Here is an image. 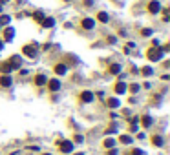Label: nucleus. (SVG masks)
<instances>
[{
  "label": "nucleus",
  "mask_w": 170,
  "mask_h": 155,
  "mask_svg": "<svg viewBox=\"0 0 170 155\" xmlns=\"http://www.w3.org/2000/svg\"><path fill=\"white\" fill-rule=\"evenodd\" d=\"M146 57H148V60H152V62H157V60L163 58V51H161V48H150L148 53H146Z\"/></svg>",
  "instance_id": "nucleus-1"
},
{
  "label": "nucleus",
  "mask_w": 170,
  "mask_h": 155,
  "mask_svg": "<svg viewBox=\"0 0 170 155\" xmlns=\"http://www.w3.org/2000/svg\"><path fill=\"white\" fill-rule=\"evenodd\" d=\"M59 148L62 153H71L73 152V142L71 140H59Z\"/></svg>",
  "instance_id": "nucleus-2"
},
{
  "label": "nucleus",
  "mask_w": 170,
  "mask_h": 155,
  "mask_svg": "<svg viewBox=\"0 0 170 155\" xmlns=\"http://www.w3.org/2000/svg\"><path fill=\"white\" fill-rule=\"evenodd\" d=\"M22 53H24L26 57H29V58H35L38 51H37V48L33 44H28V46H24V48H22Z\"/></svg>",
  "instance_id": "nucleus-3"
},
{
  "label": "nucleus",
  "mask_w": 170,
  "mask_h": 155,
  "mask_svg": "<svg viewBox=\"0 0 170 155\" xmlns=\"http://www.w3.org/2000/svg\"><path fill=\"white\" fill-rule=\"evenodd\" d=\"M161 2L159 0H152L150 4H148V13H152V15H157V13L161 11Z\"/></svg>",
  "instance_id": "nucleus-4"
},
{
  "label": "nucleus",
  "mask_w": 170,
  "mask_h": 155,
  "mask_svg": "<svg viewBox=\"0 0 170 155\" xmlns=\"http://www.w3.org/2000/svg\"><path fill=\"white\" fill-rule=\"evenodd\" d=\"M79 99L83 100V102H86V104H90V102H93V93L90 91V90H84L83 93L79 95Z\"/></svg>",
  "instance_id": "nucleus-5"
},
{
  "label": "nucleus",
  "mask_w": 170,
  "mask_h": 155,
  "mask_svg": "<svg viewBox=\"0 0 170 155\" xmlns=\"http://www.w3.org/2000/svg\"><path fill=\"white\" fill-rule=\"evenodd\" d=\"M53 71H55V75L62 77V75H66V73H68V66H66L64 62H59L55 68H53Z\"/></svg>",
  "instance_id": "nucleus-6"
},
{
  "label": "nucleus",
  "mask_w": 170,
  "mask_h": 155,
  "mask_svg": "<svg viewBox=\"0 0 170 155\" xmlns=\"http://www.w3.org/2000/svg\"><path fill=\"white\" fill-rule=\"evenodd\" d=\"M80 28H83V29H88V31L93 29V28H95V20H93V18H83V20H80Z\"/></svg>",
  "instance_id": "nucleus-7"
},
{
  "label": "nucleus",
  "mask_w": 170,
  "mask_h": 155,
  "mask_svg": "<svg viewBox=\"0 0 170 155\" xmlns=\"http://www.w3.org/2000/svg\"><path fill=\"white\" fill-rule=\"evenodd\" d=\"M0 71H2V75H9L13 71V66L9 60H4V62H0Z\"/></svg>",
  "instance_id": "nucleus-8"
},
{
  "label": "nucleus",
  "mask_w": 170,
  "mask_h": 155,
  "mask_svg": "<svg viewBox=\"0 0 170 155\" xmlns=\"http://www.w3.org/2000/svg\"><path fill=\"white\" fill-rule=\"evenodd\" d=\"M48 88H50V91H59L60 90V80L59 79H51V80H48Z\"/></svg>",
  "instance_id": "nucleus-9"
},
{
  "label": "nucleus",
  "mask_w": 170,
  "mask_h": 155,
  "mask_svg": "<svg viewBox=\"0 0 170 155\" xmlns=\"http://www.w3.org/2000/svg\"><path fill=\"white\" fill-rule=\"evenodd\" d=\"M113 90H115V93H117V95H123V93H126V91H128V86L123 82V80H119V82L115 84Z\"/></svg>",
  "instance_id": "nucleus-10"
},
{
  "label": "nucleus",
  "mask_w": 170,
  "mask_h": 155,
  "mask_svg": "<svg viewBox=\"0 0 170 155\" xmlns=\"http://www.w3.org/2000/svg\"><path fill=\"white\" fill-rule=\"evenodd\" d=\"M9 62H11V66H13V70H18L20 66H22V58H20L18 55H13V57L9 58Z\"/></svg>",
  "instance_id": "nucleus-11"
},
{
  "label": "nucleus",
  "mask_w": 170,
  "mask_h": 155,
  "mask_svg": "<svg viewBox=\"0 0 170 155\" xmlns=\"http://www.w3.org/2000/svg\"><path fill=\"white\" fill-rule=\"evenodd\" d=\"M13 37H15V29H13V28H6L4 29V40H6V42H11Z\"/></svg>",
  "instance_id": "nucleus-12"
},
{
  "label": "nucleus",
  "mask_w": 170,
  "mask_h": 155,
  "mask_svg": "<svg viewBox=\"0 0 170 155\" xmlns=\"http://www.w3.org/2000/svg\"><path fill=\"white\" fill-rule=\"evenodd\" d=\"M11 84H13V79L9 75H2V77H0V86H2V88H9Z\"/></svg>",
  "instance_id": "nucleus-13"
},
{
  "label": "nucleus",
  "mask_w": 170,
  "mask_h": 155,
  "mask_svg": "<svg viewBox=\"0 0 170 155\" xmlns=\"http://www.w3.org/2000/svg\"><path fill=\"white\" fill-rule=\"evenodd\" d=\"M40 24H42V28H53V26H55V18L53 17H44V20Z\"/></svg>",
  "instance_id": "nucleus-14"
},
{
  "label": "nucleus",
  "mask_w": 170,
  "mask_h": 155,
  "mask_svg": "<svg viewBox=\"0 0 170 155\" xmlns=\"http://www.w3.org/2000/svg\"><path fill=\"white\" fill-rule=\"evenodd\" d=\"M8 24H11L9 15H0V28H8Z\"/></svg>",
  "instance_id": "nucleus-15"
},
{
  "label": "nucleus",
  "mask_w": 170,
  "mask_h": 155,
  "mask_svg": "<svg viewBox=\"0 0 170 155\" xmlns=\"http://www.w3.org/2000/svg\"><path fill=\"white\" fill-rule=\"evenodd\" d=\"M97 20H99V22H103V24H106L108 20H110V17H108V13L101 11V13H97Z\"/></svg>",
  "instance_id": "nucleus-16"
},
{
  "label": "nucleus",
  "mask_w": 170,
  "mask_h": 155,
  "mask_svg": "<svg viewBox=\"0 0 170 155\" xmlns=\"http://www.w3.org/2000/svg\"><path fill=\"white\" fill-rule=\"evenodd\" d=\"M33 20L40 24V22H42V20H44V13L40 11V9H38V11H35V13H33Z\"/></svg>",
  "instance_id": "nucleus-17"
},
{
  "label": "nucleus",
  "mask_w": 170,
  "mask_h": 155,
  "mask_svg": "<svg viewBox=\"0 0 170 155\" xmlns=\"http://www.w3.org/2000/svg\"><path fill=\"white\" fill-rule=\"evenodd\" d=\"M141 122H143V126H145V128H150L152 126V117L150 115H143Z\"/></svg>",
  "instance_id": "nucleus-18"
},
{
  "label": "nucleus",
  "mask_w": 170,
  "mask_h": 155,
  "mask_svg": "<svg viewBox=\"0 0 170 155\" xmlns=\"http://www.w3.org/2000/svg\"><path fill=\"white\" fill-rule=\"evenodd\" d=\"M108 71H110L112 75H117V73H121V64H112L110 68H108Z\"/></svg>",
  "instance_id": "nucleus-19"
},
{
  "label": "nucleus",
  "mask_w": 170,
  "mask_h": 155,
  "mask_svg": "<svg viewBox=\"0 0 170 155\" xmlns=\"http://www.w3.org/2000/svg\"><path fill=\"white\" fill-rule=\"evenodd\" d=\"M46 82H48V79H46L44 75H37V77H35V84H37V86H44Z\"/></svg>",
  "instance_id": "nucleus-20"
},
{
  "label": "nucleus",
  "mask_w": 170,
  "mask_h": 155,
  "mask_svg": "<svg viewBox=\"0 0 170 155\" xmlns=\"http://www.w3.org/2000/svg\"><path fill=\"white\" fill-rule=\"evenodd\" d=\"M163 142H165V140H163L161 135H154V137H152V144H155V146H163Z\"/></svg>",
  "instance_id": "nucleus-21"
},
{
  "label": "nucleus",
  "mask_w": 170,
  "mask_h": 155,
  "mask_svg": "<svg viewBox=\"0 0 170 155\" xmlns=\"http://www.w3.org/2000/svg\"><path fill=\"white\" fill-rule=\"evenodd\" d=\"M154 73V70L150 68V66H145V68H141V75H145V77H150Z\"/></svg>",
  "instance_id": "nucleus-22"
},
{
  "label": "nucleus",
  "mask_w": 170,
  "mask_h": 155,
  "mask_svg": "<svg viewBox=\"0 0 170 155\" xmlns=\"http://www.w3.org/2000/svg\"><path fill=\"white\" fill-rule=\"evenodd\" d=\"M106 104H108V106H110L112 110H113V108H119V100L113 97V99H108V102H106Z\"/></svg>",
  "instance_id": "nucleus-23"
},
{
  "label": "nucleus",
  "mask_w": 170,
  "mask_h": 155,
  "mask_svg": "<svg viewBox=\"0 0 170 155\" xmlns=\"http://www.w3.org/2000/svg\"><path fill=\"white\" fill-rule=\"evenodd\" d=\"M115 146V140L113 139H106L104 140V148H108V150H110V148H113Z\"/></svg>",
  "instance_id": "nucleus-24"
},
{
  "label": "nucleus",
  "mask_w": 170,
  "mask_h": 155,
  "mask_svg": "<svg viewBox=\"0 0 170 155\" xmlns=\"http://www.w3.org/2000/svg\"><path fill=\"white\" fill-rule=\"evenodd\" d=\"M121 142H123V144H130L132 142V137L130 135H121Z\"/></svg>",
  "instance_id": "nucleus-25"
},
{
  "label": "nucleus",
  "mask_w": 170,
  "mask_h": 155,
  "mask_svg": "<svg viewBox=\"0 0 170 155\" xmlns=\"http://www.w3.org/2000/svg\"><path fill=\"white\" fill-rule=\"evenodd\" d=\"M128 90H130V93H137V91L141 90V86H139V84H132L130 88H128Z\"/></svg>",
  "instance_id": "nucleus-26"
},
{
  "label": "nucleus",
  "mask_w": 170,
  "mask_h": 155,
  "mask_svg": "<svg viewBox=\"0 0 170 155\" xmlns=\"http://www.w3.org/2000/svg\"><path fill=\"white\" fill-rule=\"evenodd\" d=\"M141 35H143V37H150V35H152V29H150V28L141 29Z\"/></svg>",
  "instance_id": "nucleus-27"
},
{
  "label": "nucleus",
  "mask_w": 170,
  "mask_h": 155,
  "mask_svg": "<svg viewBox=\"0 0 170 155\" xmlns=\"http://www.w3.org/2000/svg\"><path fill=\"white\" fill-rule=\"evenodd\" d=\"M83 140H84L83 135H77V137H75V142H83Z\"/></svg>",
  "instance_id": "nucleus-28"
},
{
  "label": "nucleus",
  "mask_w": 170,
  "mask_h": 155,
  "mask_svg": "<svg viewBox=\"0 0 170 155\" xmlns=\"http://www.w3.org/2000/svg\"><path fill=\"white\" fill-rule=\"evenodd\" d=\"M106 155H117V152H115L113 148H112V150H108V153H106Z\"/></svg>",
  "instance_id": "nucleus-29"
},
{
  "label": "nucleus",
  "mask_w": 170,
  "mask_h": 155,
  "mask_svg": "<svg viewBox=\"0 0 170 155\" xmlns=\"http://www.w3.org/2000/svg\"><path fill=\"white\" fill-rule=\"evenodd\" d=\"M132 155H143V152H141V150H134Z\"/></svg>",
  "instance_id": "nucleus-30"
},
{
  "label": "nucleus",
  "mask_w": 170,
  "mask_h": 155,
  "mask_svg": "<svg viewBox=\"0 0 170 155\" xmlns=\"http://www.w3.org/2000/svg\"><path fill=\"white\" fill-rule=\"evenodd\" d=\"M115 40H117V38H115V37H108V42H112V44H115Z\"/></svg>",
  "instance_id": "nucleus-31"
},
{
  "label": "nucleus",
  "mask_w": 170,
  "mask_h": 155,
  "mask_svg": "<svg viewBox=\"0 0 170 155\" xmlns=\"http://www.w3.org/2000/svg\"><path fill=\"white\" fill-rule=\"evenodd\" d=\"M2 48H4V40L0 38V51H2Z\"/></svg>",
  "instance_id": "nucleus-32"
},
{
  "label": "nucleus",
  "mask_w": 170,
  "mask_h": 155,
  "mask_svg": "<svg viewBox=\"0 0 170 155\" xmlns=\"http://www.w3.org/2000/svg\"><path fill=\"white\" fill-rule=\"evenodd\" d=\"M6 2H9V0H0V4H6Z\"/></svg>",
  "instance_id": "nucleus-33"
},
{
  "label": "nucleus",
  "mask_w": 170,
  "mask_h": 155,
  "mask_svg": "<svg viewBox=\"0 0 170 155\" xmlns=\"http://www.w3.org/2000/svg\"><path fill=\"white\" fill-rule=\"evenodd\" d=\"M0 13H2V4H0Z\"/></svg>",
  "instance_id": "nucleus-34"
},
{
  "label": "nucleus",
  "mask_w": 170,
  "mask_h": 155,
  "mask_svg": "<svg viewBox=\"0 0 170 155\" xmlns=\"http://www.w3.org/2000/svg\"><path fill=\"white\" fill-rule=\"evenodd\" d=\"M42 155H51V153H42Z\"/></svg>",
  "instance_id": "nucleus-35"
},
{
  "label": "nucleus",
  "mask_w": 170,
  "mask_h": 155,
  "mask_svg": "<svg viewBox=\"0 0 170 155\" xmlns=\"http://www.w3.org/2000/svg\"><path fill=\"white\" fill-rule=\"evenodd\" d=\"M75 155H83V153H75Z\"/></svg>",
  "instance_id": "nucleus-36"
}]
</instances>
